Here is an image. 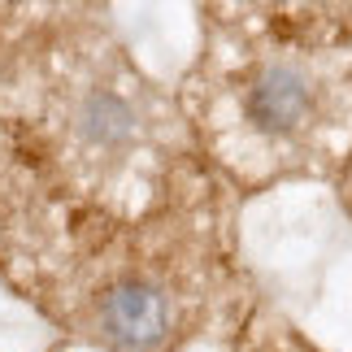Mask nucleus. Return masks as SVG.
Wrapping results in <instances>:
<instances>
[{"instance_id":"1","label":"nucleus","mask_w":352,"mask_h":352,"mask_svg":"<svg viewBox=\"0 0 352 352\" xmlns=\"http://www.w3.org/2000/svg\"><path fill=\"white\" fill-rule=\"evenodd\" d=\"M96 327L113 348L148 352L166 340V331H170V300L153 283L126 278L113 292H104V300L96 309Z\"/></svg>"},{"instance_id":"2","label":"nucleus","mask_w":352,"mask_h":352,"mask_svg":"<svg viewBox=\"0 0 352 352\" xmlns=\"http://www.w3.org/2000/svg\"><path fill=\"white\" fill-rule=\"evenodd\" d=\"M309 104H314V91L292 65H270V70L256 74V83L248 91V118L270 135L296 131L309 118Z\"/></svg>"}]
</instances>
